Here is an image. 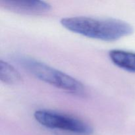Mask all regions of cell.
Segmentation results:
<instances>
[{
    "label": "cell",
    "instance_id": "1",
    "mask_svg": "<svg viewBox=\"0 0 135 135\" xmlns=\"http://www.w3.org/2000/svg\"><path fill=\"white\" fill-rule=\"evenodd\" d=\"M62 26L69 31L93 39L114 42L133 34L130 24L115 18H99L87 17L63 18Z\"/></svg>",
    "mask_w": 135,
    "mask_h": 135
},
{
    "label": "cell",
    "instance_id": "2",
    "mask_svg": "<svg viewBox=\"0 0 135 135\" xmlns=\"http://www.w3.org/2000/svg\"><path fill=\"white\" fill-rule=\"evenodd\" d=\"M17 60L25 70L42 81L73 94L83 95L85 92L80 81L62 71L27 57H18Z\"/></svg>",
    "mask_w": 135,
    "mask_h": 135
},
{
    "label": "cell",
    "instance_id": "3",
    "mask_svg": "<svg viewBox=\"0 0 135 135\" xmlns=\"http://www.w3.org/2000/svg\"><path fill=\"white\" fill-rule=\"evenodd\" d=\"M34 117L38 123L48 129H60L83 135L93 133L92 127L83 120L55 111L38 109L34 112Z\"/></svg>",
    "mask_w": 135,
    "mask_h": 135
},
{
    "label": "cell",
    "instance_id": "4",
    "mask_svg": "<svg viewBox=\"0 0 135 135\" xmlns=\"http://www.w3.org/2000/svg\"><path fill=\"white\" fill-rule=\"evenodd\" d=\"M0 5L5 9L30 15H41L51 10V5L43 1H1Z\"/></svg>",
    "mask_w": 135,
    "mask_h": 135
},
{
    "label": "cell",
    "instance_id": "5",
    "mask_svg": "<svg viewBox=\"0 0 135 135\" xmlns=\"http://www.w3.org/2000/svg\"><path fill=\"white\" fill-rule=\"evenodd\" d=\"M109 56L112 63L117 67L135 73V53L121 50H111Z\"/></svg>",
    "mask_w": 135,
    "mask_h": 135
},
{
    "label": "cell",
    "instance_id": "6",
    "mask_svg": "<svg viewBox=\"0 0 135 135\" xmlns=\"http://www.w3.org/2000/svg\"><path fill=\"white\" fill-rule=\"evenodd\" d=\"M0 79L7 84H17L22 80L19 73L9 63L0 61Z\"/></svg>",
    "mask_w": 135,
    "mask_h": 135
}]
</instances>
